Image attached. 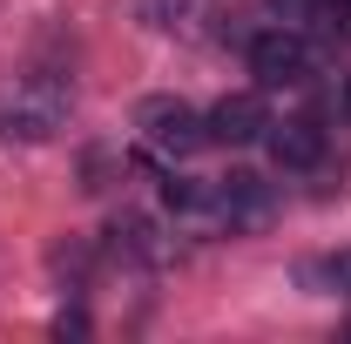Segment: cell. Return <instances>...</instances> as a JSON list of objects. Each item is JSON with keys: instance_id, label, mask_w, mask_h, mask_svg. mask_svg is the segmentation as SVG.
<instances>
[{"instance_id": "cell-10", "label": "cell", "mask_w": 351, "mask_h": 344, "mask_svg": "<svg viewBox=\"0 0 351 344\" xmlns=\"http://www.w3.org/2000/svg\"><path fill=\"white\" fill-rule=\"evenodd\" d=\"M345 115H351V75H345Z\"/></svg>"}, {"instance_id": "cell-2", "label": "cell", "mask_w": 351, "mask_h": 344, "mask_svg": "<svg viewBox=\"0 0 351 344\" xmlns=\"http://www.w3.org/2000/svg\"><path fill=\"white\" fill-rule=\"evenodd\" d=\"M250 75H257L263 88H304L311 75H317V47L284 21V27H270V34L250 41Z\"/></svg>"}, {"instance_id": "cell-9", "label": "cell", "mask_w": 351, "mask_h": 344, "mask_svg": "<svg viewBox=\"0 0 351 344\" xmlns=\"http://www.w3.org/2000/svg\"><path fill=\"white\" fill-rule=\"evenodd\" d=\"M331 277H338V284H345V291H351V250H345V257H338V263H331Z\"/></svg>"}, {"instance_id": "cell-6", "label": "cell", "mask_w": 351, "mask_h": 344, "mask_svg": "<svg viewBox=\"0 0 351 344\" xmlns=\"http://www.w3.org/2000/svg\"><path fill=\"white\" fill-rule=\"evenodd\" d=\"M54 122H61V95H21L7 108V135H27V142L54 135Z\"/></svg>"}, {"instance_id": "cell-5", "label": "cell", "mask_w": 351, "mask_h": 344, "mask_svg": "<svg viewBox=\"0 0 351 344\" xmlns=\"http://www.w3.org/2000/svg\"><path fill=\"white\" fill-rule=\"evenodd\" d=\"M203 210H217L230 230H250V223H263V182L257 175H223V182H210L203 189Z\"/></svg>"}, {"instance_id": "cell-1", "label": "cell", "mask_w": 351, "mask_h": 344, "mask_svg": "<svg viewBox=\"0 0 351 344\" xmlns=\"http://www.w3.org/2000/svg\"><path fill=\"white\" fill-rule=\"evenodd\" d=\"M135 129H142V142H149L156 156H169V162L196 156V149L210 142V122H203L182 95H149V101L135 108Z\"/></svg>"}, {"instance_id": "cell-8", "label": "cell", "mask_w": 351, "mask_h": 344, "mask_svg": "<svg viewBox=\"0 0 351 344\" xmlns=\"http://www.w3.org/2000/svg\"><path fill=\"white\" fill-rule=\"evenodd\" d=\"M270 7H277L284 21H311V7H317V0H270Z\"/></svg>"}, {"instance_id": "cell-7", "label": "cell", "mask_w": 351, "mask_h": 344, "mask_svg": "<svg viewBox=\"0 0 351 344\" xmlns=\"http://www.w3.org/2000/svg\"><path fill=\"white\" fill-rule=\"evenodd\" d=\"M311 27L331 47H351V0H317V7H311Z\"/></svg>"}, {"instance_id": "cell-3", "label": "cell", "mask_w": 351, "mask_h": 344, "mask_svg": "<svg viewBox=\"0 0 351 344\" xmlns=\"http://www.w3.org/2000/svg\"><path fill=\"white\" fill-rule=\"evenodd\" d=\"M203 122H210V142H223V149H243V142H263V129H270V108H263V95H223Z\"/></svg>"}, {"instance_id": "cell-4", "label": "cell", "mask_w": 351, "mask_h": 344, "mask_svg": "<svg viewBox=\"0 0 351 344\" xmlns=\"http://www.w3.org/2000/svg\"><path fill=\"white\" fill-rule=\"evenodd\" d=\"M263 142H270V156H277L284 169H311V162H324V122H317V115L270 122V129H263Z\"/></svg>"}]
</instances>
